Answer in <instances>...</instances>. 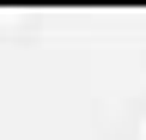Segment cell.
I'll use <instances>...</instances> for the list:
<instances>
[{"label": "cell", "mask_w": 146, "mask_h": 140, "mask_svg": "<svg viewBox=\"0 0 146 140\" xmlns=\"http://www.w3.org/2000/svg\"><path fill=\"white\" fill-rule=\"evenodd\" d=\"M134 140H146V110H140V122H134Z\"/></svg>", "instance_id": "cell-1"}]
</instances>
